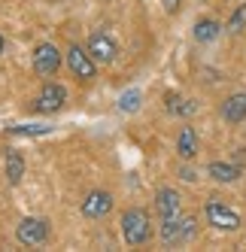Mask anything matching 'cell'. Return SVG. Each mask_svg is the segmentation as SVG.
Returning <instances> with one entry per match:
<instances>
[{
  "label": "cell",
  "instance_id": "cell-1",
  "mask_svg": "<svg viewBox=\"0 0 246 252\" xmlns=\"http://www.w3.org/2000/svg\"><path fill=\"white\" fill-rule=\"evenodd\" d=\"M122 237L128 246H143L152 237V219L143 207H128L122 213Z\"/></svg>",
  "mask_w": 246,
  "mask_h": 252
},
{
  "label": "cell",
  "instance_id": "cell-2",
  "mask_svg": "<svg viewBox=\"0 0 246 252\" xmlns=\"http://www.w3.org/2000/svg\"><path fill=\"white\" fill-rule=\"evenodd\" d=\"M198 234V222L191 216H173V219H161V243L164 246H183Z\"/></svg>",
  "mask_w": 246,
  "mask_h": 252
},
{
  "label": "cell",
  "instance_id": "cell-3",
  "mask_svg": "<svg viewBox=\"0 0 246 252\" xmlns=\"http://www.w3.org/2000/svg\"><path fill=\"white\" fill-rule=\"evenodd\" d=\"M204 216L216 231H237L240 228V213L231 210L225 201H219V197H210L204 204Z\"/></svg>",
  "mask_w": 246,
  "mask_h": 252
},
{
  "label": "cell",
  "instance_id": "cell-4",
  "mask_svg": "<svg viewBox=\"0 0 246 252\" xmlns=\"http://www.w3.org/2000/svg\"><path fill=\"white\" fill-rule=\"evenodd\" d=\"M64 58H67L70 73H73L79 82H92V79L97 76V61L89 55V49H82V46H70Z\"/></svg>",
  "mask_w": 246,
  "mask_h": 252
},
{
  "label": "cell",
  "instance_id": "cell-5",
  "mask_svg": "<svg viewBox=\"0 0 246 252\" xmlns=\"http://www.w3.org/2000/svg\"><path fill=\"white\" fill-rule=\"evenodd\" d=\"M15 237H19L22 246H43L49 240V222L40 219V216H28L15 225Z\"/></svg>",
  "mask_w": 246,
  "mask_h": 252
},
{
  "label": "cell",
  "instance_id": "cell-6",
  "mask_svg": "<svg viewBox=\"0 0 246 252\" xmlns=\"http://www.w3.org/2000/svg\"><path fill=\"white\" fill-rule=\"evenodd\" d=\"M85 49H89V55L97 64H113L119 58V43H116L113 33H107V31H94L89 37V46H85Z\"/></svg>",
  "mask_w": 246,
  "mask_h": 252
},
{
  "label": "cell",
  "instance_id": "cell-7",
  "mask_svg": "<svg viewBox=\"0 0 246 252\" xmlns=\"http://www.w3.org/2000/svg\"><path fill=\"white\" fill-rule=\"evenodd\" d=\"M64 103H67V88L58 85V82H46L40 88V94L33 97V113L49 116V113H58Z\"/></svg>",
  "mask_w": 246,
  "mask_h": 252
},
{
  "label": "cell",
  "instance_id": "cell-8",
  "mask_svg": "<svg viewBox=\"0 0 246 252\" xmlns=\"http://www.w3.org/2000/svg\"><path fill=\"white\" fill-rule=\"evenodd\" d=\"M61 61H64L61 49L52 46V43H40L37 49H33V70H37L40 76H55Z\"/></svg>",
  "mask_w": 246,
  "mask_h": 252
},
{
  "label": "cell",
  "instance_id": "cell-9",
  "mask_svg": "<svg viewBox=\"0 0 246 252\" xmlns=\"http://www.w3.org/2000/svg\"><path fill=\"white\" fill-rule=\"evenodd\" d=\"M79 210H82L85 219H103V216H107V213L113 210V194H110V191L94 189V191H89V194L82 197Z\"/></svg>",
  "mask_w": 246,
  "mask_h": 252
},
{
  "label": "cell",
  "instance_id": "cell-10",
  "mask_svg": "<svg viewBox=\"0 0 246 252\" xmlns=\"http://www.w3.org/2000/svg\"><path fill=\"white\" fill-rule=\"evenodd\" d=\"M155 213L158 219H173L183 213V197L177 189H158L155 191Z\"/></svg>",
  "mask_w": 246,
  "mask_h": 252
},
{
  "label": "cell",
  "instance_id": "cell-11",
  "mask_svg": "<svg viewBox=\"0 0 246 252\" xmlns=\"http://www.w3.org/2000/svg\"><path fill=\"white\" fill-rule=\"evenodd\" d=\"M222 119H225V122H231V125L246 122V92L228 94V97L222 100Z\"/></svg>",
  "mask_w": 246,
  "mask_h": 252
},
{
  "label": "cell",
  "instance_id": "cell-12",
  "mask_svg": "<svg viewBox=\"0 0 246 252\" xmlns=\"http://www.w3.org/2000/svg\"><path fill=\"white\" fill-rule=\"evenodd\" d=\"M219 33H222V25L216 19H198L195 28H191V37H195L198 43L210 46V43H216L219 40Z\"/></svg>",
  "mask_w": 246,
  "mask_h": 252
},
{
  "label": "cell",
  "instance_id": "cell-13",
  "mask_svg": "<svg viewBox=\"0 0 246 252\" xmlns=\"http://www.w3.org/2000/svg\"><path fill=\"white\" fill-rule=\"evenodd\" d=\"M177 152L183 161H191L198 155V131L191 128V125H185V128H180V137H177Z\"/></svg>",
  "mask_w": 246,
  "mask_h": 252
},
{
  "label": "cell",
  "instance_id": "cell-14",
  "mask_svg": "<svg viewBox=\"0 0 246 252\" xmlns=\"http://www.w3.org/2000/svg\"><path fill=\"white\" fill-rule=\"evenodd\" d=\"M207 173H210V179H216V183H237L240 179V167L231 164V161H210Z\"/></svg>",
  "mask_w": 246,
  "mask_h": 252
},
{
  "label": "cell",
  "instance_id": "cell-15",
  "mask_svg": "<svg viewBox=\"0 0 246 252\" xmlns=\"http://www.w3.org/2000/svg\"><path fill=\"white\" fill-rule=\"evenodd\" d=\"M164 103H167V113H170V116H191V113L198 110L195 100H183L177 92H167V94H164Z\"/></svg>",
  "mask_w": 246,
  "mask_h": 252
},
{
  "label": "cell",
  "instance_id": "cell-16",
  "mask_svg": "<svg viewBox=\"0 0 246 252\" xmlns=\"http://www.w3.org/2000/svg\"><path fill=\"white\" fill-rule=\"evenodd\" d=\"M22 176H25V158L19 152H9L6 155V183L9 186H19Z\"/></svg>",
  "mask_w": 246,
  "mask_h": 252
},
{
  "label": "cell",
  "instance_id": "cell-17",
  "mask_svg": "<svg viewBox=\"0 0 246 252\" xmlns=\"http://www.w3.org/2000/svg\"><path fill=\"white\" fill-rule=\"evenodd\" d=\"M140 103H143V94H140V88H131V92H125L119 97V110L122 113H137Z\"/></svg>",
  "mask_w": 246,
  "mask_h": 252
},
{
  "label": "cell",
  "instance_id": "cell-18",
  "mask_svg": "<svg viewBox=\"0 0 246 252\" xmlns=\"http://www.w3.org/2000/svg\"><path fill=\"white\" fill-rule=\"evenodd\" d=\"M225 31H228V33H240V31H246V3L234 6V12L228 15V25H225Z\"/></svg>",
  "mask_w": 246,
  "mask_h": 252
},
{
  "label": "cell",
  "instance_id": "cell-19",
  "mask_svg": "<svg viewBox=\"0 0 246 252\" xmlns=\"http://www.w3.org/2000/svg\"><path fill=\"white\" fill-rule=\"evenodd\" d=\"M52 128H46V125H15V128H9V134H15V137H43V134H49Z\"/></svg>",
  "mask_w": 246,
  "mask_h": 252
},
{
  "label": "cell",
  "instance_id": "cell-20",
  "mask_svg": "<svg viewBox=\"0 0 246 252\" xmlns=\"http://www.w3.org/2000/svg\"><path fill=\"white\" fill-rule=\"evenodd\" d=\"M161 3H164V9H167V12H177V9L183 6V0H161Z\"/></svg>",
  "mask_w": 246,
  "mask_h": 252
},
{
  "label": "cell",
  "instance_id": "cell-21",
  "mask_svg": "<svg viewBox=\"0 0 246 252\" xmlns=\"http://www.w3.org/2000/svg\"><path fill=\"white\" fill-rule=\"evenodd\" d=\"M180 176L185 179V183H195V179H198V176H195V170H191V167H183V170H180Z\"/></svg>",
  "mask_w": 246,
  "mask_h": 252
},
{
  "label": "cell",
  "instance_id": "cell-22",
  "mask_svg": "<svg viewBox=\"0 0 246 252\" xmlns=\"http://www.w3.org/2000/svg\"><path fill=\"white\" fill-rule=\"evenodd\" d=\"M3 52H6V40H3V37H0V55H3Z\"/></svg>",
  "mask_w": 246,
  "mask_h": 252
}]
</instances>
